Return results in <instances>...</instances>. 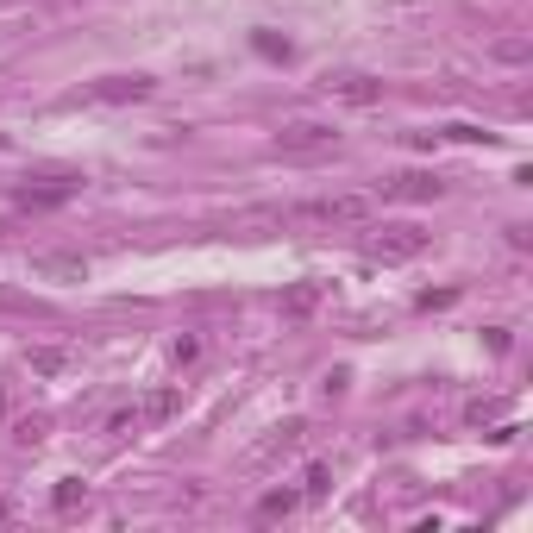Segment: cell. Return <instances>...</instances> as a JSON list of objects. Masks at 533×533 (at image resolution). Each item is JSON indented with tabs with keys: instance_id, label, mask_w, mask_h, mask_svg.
Masks as SVG:
<instances>
[{
	"instance_id": "3",
	"label": "cell",
	"mask_w": 533,
	"mask_h": 533,
	"mask_svg": "<svg viewBox=\"0 0 533 533\" xmlns=\"http://www.w3.org/2000/svg\"><path fill=\"white\" fill-rule=\"evenodd\" d=\"M333 145H339V132L333 126H314V120L276 132V157H333Z\"/></svg>"
},
{
	"instance_id": "7",
	"label": "cell",
	"mask_w": 533,
	"mask_h": 533,
	"mask_svg": "<svg viewBox=\"0 0 533 533\" xmlns=\"http://www.w3.org/2000/svg\"><path fill=\"white\" fill-rule=\"evenodd\" d=\"M32 270H38V276H63V283H82V276H88V264L69 258V251H38Z\"/></svg>"
},
{
	"instance_id": "10",
	"label": "cell",
	"mask_w": 533,
	"mask_h": 533,
	"mask_svg": "<svg viewBox=\"0 0 533 533\" xmlns=\"http://www.w3.org/2000/svg\"><path fill=\"white\" fill-rule=\"evenodd\" d=\"M320 301H327V283H295V289L283 295V314H289V320H308Z\"/></svg>"
},
{
	"instance_id": "1",
	"label": "cell",
	"mask_w": 533,
	"mask_h": 533,
	"mask_svg": "<svg viewBox=\"0 0 533 533\" xmlns=\"http://www.w3.org/2000/svg\"><path fill=\"white\" fill-rule=\"evenodd\" d=\"M370 251V258H377V264H408V258H421V251H427V233H421V226H377V239H370L364 245Z\"/></svg>"
},
{
	"instance_id": "2",
	"label": "cell",
	"mask_w": 533,
	"mask_h": 533,
	"mask_svg": "<svg viewBox=\"0 0 533 533\" xmlns=\"http://www.w3.org/2000/svg\"><path fill=\"white\" fill-rule=\"evenodd\" d=\"M276 220H320V226H345V220H364V201H358V195H320V201H295V207H283Z\"/></svg>"
},
{
	"instance_id": "8",
	"label": "cell",
	"mask_w": 533,
	"mask_h": 533,
	"mask_svg": "<svg viewBox=\"0 0 533 533\" xmlns=\"http://www.w3.org/2000/svg\"><path fill=\"white\" fill-rule=\"evenodd\" d=\"M76 195V176H51L44 189H19V207H63Z\"/></svg>"
},
{
	"instance_id": "14",
	"label": "cell",
	"mask_w": 533,
	"mask_h": 533,
	"mask_svg": "<svg viewBox=\"0 0 533 533\" xmlns=\"http://www.w3.org/2000/svg\"><path fill=\"white\" fill-rule=\"evenodd\" d=\"M251 44H258L264 57H289V44H283V38H270V32H258V38H251Z\"/></svg>"
},
{
	"instance_id": "6",
	"label": "cell",
	"mask_w": 533,
	"mask_h": 533,
	"mask_svg": "<svg viewBox=\"0 0 533 533\" xmlns=\"http://www.w3.org/2000/svg\"><path fill=\"white\" fill-rule=\"evenodd\" d=\"M383 195H389V201H439V195H446V182L427 176V170H402V176L383 182Z\"/></svg>"
},
{
	"instance_id": "5",
	"label": "cell",
	"mask_w": 533,
	"mask_h": 533,
	"mask_svg": "<svg viewBox=\"0 0 533 533\" xmlns=\"http://www.w3.org/2000/svg\"><path fill=\"white\" fill-rule=\"evenodd\" d=\"M151 88H157L151 76H101L95 88H82L76 101H145Z\"/></svg>"
},
{
	"instance_id": "11",
	"label": "cell",
	"mask_w": 533,
	"mask_h": 533,
	"mask_svg": "<svg viewBox=\"0 0 533 533\" xmlns=\"http://www.w3.org/2000/svg\"><path fill=\"white\" fill-rule=\"evenodd\" d=\"M502 414H508V402H496V396H490V402H471V408H465V421H471V427H496Z\"/></svg>"
},
{
	"instance_id": "15",
	"label": "cell",
	"mask_w": 533,
	"mask_h": 533,
	"mask_svg": "<svg viewBox=\"0 0 533 533\" xmlns=\"http://www.w3.org/2000/svg\"><path fill=\"white\" fill-rule=\"evenodd\" d=\"M32 370H63V352H32Z\"/></svg>"
},
{
	"instance_id": "12",
	"label": "cell",
	"mask_w": 533,
	"mask_h": 533,
	"mask_svg": "<svg viewBox=\"0 0 533 533\" xmlns=\"http://www.w3.org/2000/svg\"><path fill=\"white\" fill-rule=\"evenodd\" d=\"M289 508H295V496H289V490H276V496H264V502H258V515H264V521H276V515H289Z\"/></svg>"
},
{
	"instance_id": "13",
	"label": "cell",
	"mask_w": 533,
	"mask_h": 533,
	"mask_svg": "<svg viewBox=\"0 0 533 533\" xmlns=\"http://www.w3.org/2000/svg\"><path fill=\"white\" fill-rule=\"evenodd\" d=\"M82 496H88V490H82V483H76V477H69V483H57V508H76Z\"/></svg>"
},
{
	"instance_id": "4",
	"label": "cell",
	"mask_w": 533,
	"mask_h": 533,
	"mask_svg": "<svg viewBox=\"0 0 533 533\" xmlns=\"http://www.w3.org/2000/svg\"><path fill=\"white\" fill-rule=\"evenodd\" d=\"M176 389H157V396H145V402H138V408H126V414H113V433H132V427H151V421H170V414H176Z\"/></svg>"
},
{
	"instance_id": "9",
	"label": "cell",
	"mask_w": 533,
	"mask_h": 533,
	"mask_svg": "<svg viewBox=\"0 0 533 533\" xmlns=\"http://www.w3.org/2000/svg\"><path fill=\"white\" fill-rule=\"evenodd\" d=\"M339 101H352V107H370V101H383V82H370V76H339V82H327Z\"/></svg>"
}]
</instances>
